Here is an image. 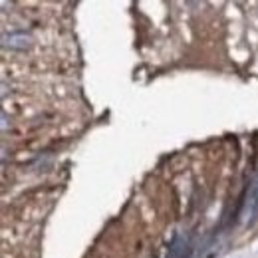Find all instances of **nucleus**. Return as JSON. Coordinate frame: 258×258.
<instances>
[{"label": "nucleus", "mask_w": 258, "mask_h": 258, "mask_svg": "<svg viewBox=\"0 0 258 258\" xmlns=\"http://www.w3.org/2000/svg\"><path fill=\"white\" fill-rule=\"evenodd\" d=\"M244 219V226H254L258 221V179L252 183L250 191H248V197L244 201V209H242V215Z\"/></svg>", "instance_id": "nucleus-1"}, {"label": "nucleus", "mask_w": 258, "mask_h": 258, "mask_svg": "<svg viewBox=\"0 0 258 258\" xmlns=\"http://www.w3.org/2000/svg\"><path fill=\"white\" fill-rule=\"evenodd\" d=\"M30 42H32V38L26 32H10L2 36L4 48H10V50H26V48H30Z\"/></svg>", "instance_id": "nucleus-2"}]
</instances>
